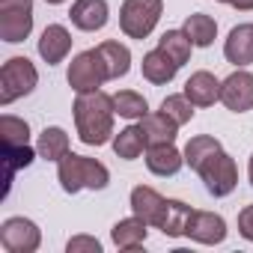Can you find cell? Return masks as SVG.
<instances>
[{
	"label": "cell",
	"mask_w": 253,
	"mask_h": 253,
	"mask_svg": "<svg viewBox=\"0 0 253 253\" xmlns=\"http://www.w3.org/2000/svg\"><path fill=\"white\" fill-rule=\"evenodd\" d=\"M113 95L92 89V92H78L75 98V125L78 137L86 146H104L113 137Z\"/></svg>",
	"instance_id": "1"
},
{
	"label": "cell",
	"mask_w": 253,
	"mask_h": 253,
	"mask_svg": "<svg viewBox=\"0 0 253 253\" xmlns=\"http://www.w3.org/2000/svg\"><path fill=\"white\" fill-rule=\"evenodd\" d=\"M57 179H60V188L66 194H78L84 188L89 191H104L110 185V170L95 161V158H86V155H63L57 161Z\"/></svg>",
	"instance_id": "2"
},
{
	"label": "cell",
	"mask_w": 253,
	"mask_h": 253,
	"mask_svg": "<svg viewBox=\"0 0 253 253\" xmlns=\"http://www.w3.org/2000/svg\"><path fill=\"white\" fill-rule=\"evenodd\" d=\"M39 84V72L27 57H12L0 69V104H12L21 95H30Z\"/></svg>",
	"instance_id": "3"
},
{
	"label": "cell",
	"mask_w": 253,
	"mask_h": 253,
	"mask_svg": "<svg viewBox=\"0 0 253 253\" xmlns=\"http://www.w3.org/2000/svg\"><path fill=\"white\" fill-rule=\"evenodd\" d=\"M161 0H125L119 9V27L128 39H146L161 21Z\"/></svg>",
	"instance_id": "4"
},
{
	"label": "cell",
	"mask_w": 253,
	"mask_h": 253,
	"mask_svg": "<svg viewBox=\"0 0 253 253\" xmlns=\"http://www.w3.org/2000/svg\"><path fill=\"white\" fill-rule=\"evenodd\" d=\"M33 30V0H0V39L18 45Z\"/></svg>",
	"instance_id": "5"
},
{
	"label": "cell",
	"mask_w": 253,
	"mask_h": 253,
	"mask_svg": "<svg viewBox=\"0 0 253 253\" xmlns=\"http://www.w3.org/2000/svg\"><path fill=\"white\" fill-rule=\"evenodd\" d=\"M104 81H110V78H107V66H104V57L98 54V48L84 51V54H78L72 60V66H69V86L75 92H92Z\"/></svg>",
	"instance_id": "6"
},
{
	"label": "cell",
	"mask_w": 253,
	"mask_h": 253,
	"mask_svg": "<svg viewBox=\"0 0 253 253\" xmlns=\"http://www.w3.org/2000/svg\"><path fill=\"white\" fill-rule=\"evenodd\" d=\"M200 179L206 182V191L211 197H229L238 185V167L235 161L220 149L217 155H211L203 167H200Z\"/></svg>",
	"instance_id": "7"
},
{
	"label": "cell",
	"mask_w": 253,
	"mask_h": 253,
	"mask_svg": "<svg viewBox=\"0 0 253 253\" xmlns=\"http://www.w3.org/2000/svg\"><path fill=\"white\" fill-rule=\"evenodd\" d=\"M0 244L9 253H33L42 244V232L33 220L27 217H9L0 226Z\"/></svg>",
	"instance_id": "8"
},
{
	"label": "cell",
	"mask_w": 253,
	"mask_h": 253,
	"mask_svg": "<svg viewBox=\"0 0 253 253\" xmlns=\"http://www.w3.org/2000/svg\"><path fill=\"white\" fill-rule=\"evenodd\" d=\"M220 101L232 113H247L253 110V75L238 69L226 81H220Z\"/></svg>",
	"instance_id": "9"
},
{
	"label": "cell",
	"mask_w": 253,
	"mask_h": 253,
	"mask_svg": "<svg viewBox=\"0 0 253 253\" xmlns=\"http://www.w3.org/2000/svg\"><path fill=\"white\" fill-rule=\"evenodd\" d=\"M131 211H134L140 220H146L149 226H161L164 211H167V200H164L155 188L137 185V188L131 191Z\"/></svg>",
	"instance_id": "10"
},
{
	"label": "cell",
	"mask_w": 253,
	"mask_h": 253,
	"mask_svg": "<svg viewBox=\"0 0 253 253\" xmlns=\"http://www.w3.org/2000/svg\"><path fill=\"white\" fill-rule=\"evenodd\" d=\"M185 235L200 241V244H220L226 238V220L214 211H194Z\"/></svg>",
	"instance_id": "11"
},
{
	"label": "cell",
	"mask_w": 253,
	"mask_h": 253,
	"mask_svg": "<svg viewBox=\"0 0 253 253\" xmlns=\"http://www.w3.org/2000/svg\"><path fill=\"white\" fill-rule=\"evenodd\" d=\"M69 51H72V33L63 24H48L39 36V57L48 66H57L69 57Z\"/></svg>",
	"instance_id": "12"
},
{
	"label": "cell",
	"mask_w": 253,
	"mask_h": 253,
	"mask_svg": "<svg viewBox=\"0 0 253 253\" xmlns=\"http://www.w3.org/2000/svg\"><path fill=\"white\" fill-rule=\"evenodd\" d=\"M69 18L78 30L84 33H95L107 24V0H75Z\"/></svg>",
	"instance_id": "13"
},
{
	"label": "cell",
	"mask_w": 253,
	"mask_h": 253,
	"mask_svg": "<svg viewBox=\"0 0 253 253\" xmlns=\"http://www.w3.org/2000/svg\"><path fill=\"white\" fill-rule=\"evenodd\" d=\"M223 57L238 69L253 63V24H238L229 30V36L223 42Z\"/></svg>",
	"instance_id": "14"
},
{
	"label": "cell",
	"mask_w": 253,
	"mask_h": 253,
	"mask_svg": "<svg viewBox=\"0 0 253 253\" xmlns=\"http://www.w3.org/2000/svg\"><path fill=\"white\" fill-rule=\"evenodd\" d=\"M137 128H140L146 146H161V143H173V140H176L179 125H176V119H170L164 110H158V113H146V116L140 119Z\"/></svg>",
	"instance_id": "15"
},
{
	"label": "cell",
	"mask_w": 253,
	"mask_h": 253,
	"mask_svg": "<svg viewBox=\"0 0 253 253\" xmlns=\"http://www.w3.org/2000/svg\"><path fill=\"white\" fill-rule=\"evenodd\" d=\"M185 95L191 98L194 107H209L220 101V81L211 72H194L185 84Z\"/></svg>",
	"instance_id": "16"
},
{
	"label": "cell",
	"mask_w": 253,
	"mask_h": 253,
	"mask_svg": "<svg viewBox=\"0 0 253 253\" xmlns=\"http://www.w3.org/2000/svg\"><path fill=\"white\" fill-rule=\"evenodd\" d=\"M185 164V152H179L173 143H161V146H149L146 152V167L149 173L167 179V176H176Z\"/></svg>",
	"instance_id": "17"
},
{
	"label": "cell",
	"mask_w": 253,
	"mask_h": 253,
	"mask_svg": "<svg viewBox=\"0 0 253 253\" xmlns=\"http://www.w3.org/2000/svg\"><path fill=\"white\" fill-rule=\"evenodd\" d=\"M146 226H149V223L140 220L137 214H134V217H125V220L113 223L110 238H113V244H116L119 250H137V247L146 241V232H149Z\"/></svg>",
	"instance_id": "18"
},
{
	"label": "cell",
	"mask_w": 253,
	"mask_h": 253,
	"mask_svg": "<svg viewBox=\"0 0 253 253\" xmlns=\"http://www.w3.org/2000/svg\"><path fill=\"white\" fill-rule=\"evenodd\" d=\"M140 69H143V78L149 81V84H155V86H161V84H170L173 78H176V72H179V66L161 51V48H155V51H149L146 57H143V63H140Z\"/></svg>",
	"instance_id": "19"
},
{
	"label": "cell",
	"mask_w": 253,
	"mask_h": 253,
	"mask_svg": "<svg viewBox=\"0 0 253 253\" xmlns=\"http://www.w3.org/2000/svg\"><path fill=\"white\" fill-rule=\"evenodd\" d=\"M98 54L104 57V66H107V78L110 81H119L128 75L131 69V51L119 45V42H101L98 45Z\"/></svg>",
	"instance_id": "20"
},
{
	"label": "cell",
	"mask_w": 253,
	"mask_h": 253,
	"mask_svg": "<svg viewBox=\"0 0 253 253\" xmlns=\"http://www.w3.org/2000/svg\"><path fill=\"white\" fill-rule=\"evenodd\" d=\"M217 152H220V140H217V137H211V134H197V137H191L188 146H185V164L200 173V167H203L211 155H217Z\"/></svg>",
	"instance_id": "21"
},
{
	"label": "cell",
	"mask_w": 253,
	"mask_h": 253,
	"mask_svg": "<svg viewBox=\"0 0 253 253\" xmlns=\"http://www.w3.org/2000/svg\"><path fill=\"white\" fill-rule=\"evenodd\" d=\"M36 152H39V158H45V161H60L63 155H69V134H66L63 128H57V125H51V128H45V131L39 134Z\"/></svg>",
	"instance_id": "22"
},
{
	"label": "cell",
	"mask_w": 253,
	"mask_h": 253,
	"mask_svg": "<svg viewBox=\"0 0 253 253\" xmlns=\"http://www.w3.org/2000/svg\"><path fill=\"white\" fill-rule=\"evenodd\" d=\"M182 30L188 33V39H191L197 48H209V45L214 42V36H217V24H214V18H211V15H203V12L188 15Z\"/></svg>",
	"instance_id": "23"
},
{
	"label": "cell",
	"mask_w": 253,
	"mask_h": 253,
	"mask_svg": "<svg viewBox=\"0 0 253 253\" xmlns=\"http://www.w3.org/2000/svg\"><path fill=\"white\" fill-rule=\"evenodd\" d=\"M158 48L182 69L188 60H191V48H194V42L188 39V33L185 30H167L161 39H158Z\"/></svg>",
	"instance_id": "24"
},
{
	"label": "cell",
	"mask_w": 253,
	"mask_h": 253,
	"mask_svg": "<svg viewBox=\"0 0 253 253\" xmlns=\"http://www.w3.org/2000/svg\"><path fill=\"white\" fill-rule=\"evenodd\" d=\"M191 214H194L191 206H185V203H179V200H167V211H164V220H161L158 229H161L164 235H170V238H179V235H185Z\"/></svg>",
	"instance_id": "25"
},
{
	"label": "cell",
	"mask_w": 253,
	"mask_h": 253,
	"mask_svg": "<svg viewBox=\"0 0 253 253\" xmlns=\"http://www.w3.org/2000/svg\"><path fill=\"white\" fill-rule=\"evenodd\" d=\"M143 146H146V140H143L140 128H134V125H128V128H122L119 134H113V152H116V158H122V161L140 158V155H143Z\"/></svg>",
	"instance_id": "26"
},
{
	"label": "cell",
	"mask_w": 253,
	"mask_h": 253,
	"mask_svg": "<svg viewBox=\"0 0 253 253\" xmlns=\"http://www.w3.org/2000/svg\"><path fill=\"white\" fill-rule=\"evenodd\" d=\"M113 107H116V113L122 119H143L149 113L146 98L140 92H134V89H119V92H113Z\"/></svg>",
	"instance_id": "27"
},
{
	"label": "cell",
	"mask_w": 253,
	"mask_h": 253,
	"mask_svg": "<svg viewBox=\"0 0 253 253\" xmlns=\"http://www.w3.org/2000/svg\"><path fill=\"white\" fill-rule=\"evenodd\" d=\"M0 137H3V146H27L30 143V125L18 116L3 113L0 116Z\"/></svg>",
	"instance_id": "28"
},
{
	"label": "cell",
	"mask_w": 253,
	"mask_h": 253,
	"mask_svg": "<svg viewBox=\"0 0 253 253\" xmlns=\"http://www.w3.org/2000/svg\"><path fill=\"white\" fill-rule=\"evenodd\" d=\"M161 110L170 116V119H176V125H185V122H191L194 119V104H191V98L182 92V95H167L164 101H161Z\"/></svg>",
	"instance_id": "29"
},
{
	"label": "cell",
	"mask_w": 253,
	"mask_h": 253,
	"mask_svg": "<svg viewBox=\"0 0 253 253\" xmlns=\"http://www.w3.org/2000/svg\"><path fill=\"white\" fill-rule=\"evenodd\" d=\"M3 155H6V170H9V179L15 176V170L21 167H30L36 152L30 146H3Z\"/></svg>",
	"instance_id": "30"
},
{
	"label": "cell",
	"mask_w": 253,
	"mask_h": 253,
	"mask_svg": "<svg viewBox=\"0 0 253 253\" xmlns=\"http://www.w3.org/2000/svg\"><path fill=\"white\" fill-rule=\"evenodd\" d=\"M66 250L69 253H101V244L92 235H75V238H69Z\"/></svg>",
	"instance_id": "31"
},
{
	"label": "cell",
	"mask_w": 253,
	"mask_h": 253,
	"mask_svg": "<svg viewBox=\"0 0 253 253\" xmlns=\"http://www.w3.org/2000/svg\"><path fill=\"white\" fill-rule=\"evenodd\" d=\"M238 232H241V238L253 241V206H244L238 211Z\"/></svg>",
	"instance_id": "32"
},
{
	"label": "cell",
	"mask_w": 253,
	"mask_h": 253,
	"mask_svg": "<svg viewBox=\"0 0 253 253\" xmlns=\"http://www.w3.org/2000/svg\"><path fill=\"white\" fill-rule=\"evenodd\" d=\"M232 6H235L238 12H250V9H253V0H232Z\"/></svg>",
	"instance_id": "33"
},
{
	"label": "cell",
	"mask_w": 253,
	"mask_h": 253,
	"mask_svg": "<svg viewBox=\"0 0 253 253\" xmlns=\"http://www.w3.org/2000/svg\"><path fill=\"white\" fill-rule=\"evenodd\" d=\"M247 176H250V185H253V155H250V164H247Z\"/></svg>",
	"instance_id": "34"
},
{
	"label": "cell",
	"mask_w": 253,
	"mask_h": 253,
	"mask_svg": "<svg viewBox=\"0 0 253 253\" xmlns=\"http://www.w3.org/2000/svg\"><path fill=\"white\" fill-rule=\"evenodd\" d=\"M45 3H51V6H60V3H66V0H45Z\"/></svg>",
	"instance_id": "35"
},
{
	"label": "cell",
	"mask_w": 253,
	"mask_h": 253,
	"mask_svg": "<svg viewBox=\"0 0 253 253\" xmlns=\"http://www.w3.org/2000/svg\"><path fill=\"white\" fill-rule=\"evenodd\" d=\"M217 3H232V0H217Z\"/></svg>",
	"instance_id": "36"
}]
</instances>
